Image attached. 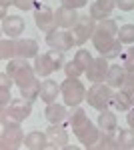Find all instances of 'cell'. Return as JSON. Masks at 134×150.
I'll list each match as a JSON object with an SVG mask.
<instances>
[{
	"label": "cell",
	"mask_w": 134,
	"mask_h": 150,
	"mask_svg": "<svg viewBox=\"0 0 134 150\" xmlns=\"http://www.w3.org/2000/svg\"><path fill=\"white\" fill-rule=\"evenodd\" d=\"M116 40H118V22L116 20L106 18V20H100L96 24V30H94V36H92V44L100 54H104Z\"/></svg>",
	"instance_id": "obj_1"
},
{
	"label": "cell",
	"mask_w": 134,
	"mask_h": 150,
	"mask_svg": "<svg viewBox=\"0 0 134 150\" xmlns=\"http://www.w3.org/2000/svg\"><path fill=\"white\" fill-rule=\"evenodd\" d=\"M6 72L14 78V84L18 86V90H20V88H26L28 84H32V82L38 78L36 72H34L32 64H30L26 58H18V56L12 58V60H8Z\"/></svg>",
	"instance_id": "obj_2"
},
{
	"label": "cell",
	"mask_w": 134,
	"mask_h": 150,
	"mask_svg": "<svg viewBox=\"0 0 134 150\" xmlns=\"http://www.w3.org/2000/svg\"><path fill=\"white\" fill-rule=\"evenodd\" d=\"M32 114V100L28 98H12L6 108H0V122H22Z\"/></svg>",
	"instance_id": "obj_3"
},
{
	"label": "cell",
	"mask_w": 134,
	"mask_h": 150,
	"mask_svg": "<svg viewBox=\"0 0 134 150\" xmlns=\"http://www.w3.org/2000/svg\"><path fill=\"white\" fill-rule=\"evenodd\" d=\"M112 94H114V88L108 86L106 82H92L88 90H86V100H88V106H92L94 110H106L110 108V100Z\"/></svg>",
	"instance_id": "obj_4"
},
{
	"label": "cell",
	"mask_w": 134,
	"mask_h": 150,
	"mask_svg": "<svg viewBox=\"0 0 134 150\" xmlns=\"http://www.w3.org/2000/svg\"><path fill=\"white\" fill-rule=\"evenodd\" d=\"M60 96L66 106L74 108V106H80L82 100H86V86L78 80V78H70L66 76V80L60 84Z\"/></svg>",
	"instance_id": "obj_5"
},
{
	"label": "cell",
	"mask_w": 134,
	"mask_h": 150,
	"mask_svg": "<svg viewBox=\"0 0 134 150\" xmlns=\"http://www.w3.org/2000/svg\"><path fill=\"white\" fill-rule=\"evenodd\" d=\"M22 122H2L0 132V146L2 150H16L24 146V130L20 126Z\"/></svg>",
	"instance_id": "obj_6"
},
{
	"label": "cell",
	"mask_w": 134,
	"mask_h": 150,
	"mask_svg": "<svg viewBox=\"0 0 134 150\" xmlns=\"http://www.w3.org/2000/svg\"><path fill=\"white\" fill-rule=\"evenodd\" d=\"M96 20L90 16V14H80L78 22L74 24L70 30H72V36H74V42L76 46H82L88 42V38L94 36V30H96Z\"/></svg>",
	"instance_id": "obj_7"
},
{
	"label": "cell",
	"mask_w": 134,
	"mask_h": 150,
	"mask_svg": "<svg viewBox=\"0 0 134 150\" xmlns=\"http://www.w3.org/2000/svg\"><path fill=\"white\" fill-rule=\"evenodd\" d=\"M34 24L40 32H52L58 28V20H56V12L50 8V6H44V4H38L36 10H34Z\"/></svg>",
	"instance_id": "obj_8"
},
{
	"label": "cell",
	"mask_w": 134,
	"mask_h": 150,
	"mask_svg": "<svg viewBox=\"0 0 134 150\" xmlns=\"http://www.w3.org/2000/svg\"><path fill=\"white\" fill-rule=\"evenodd\" d=\"M46 44L50 48H58V50H72L76 46L74 42V36H72V30H64V28H56L52 32L46 34Z\"/></svg>",
	"instance_id": "obj_9"
},
{
	"label": "cell",
	"mask_w": 134,
	"mask_h": 150,
	"mask_svg": "<svg viewBox=\"0 0 134 150\" xmlns=\"http://www.w3.org/2000/svg\"><path fill=\"white\" fill-rule=\"evenodd\" d=\"M74 136L78 138V142L84 148L92 150V146L100 138V128H98V124H92V120H88L86 124H82L80 128L74 130Z\"/></svg>",
	"instance_id": "obj_10"
},
{
	"label": "cell",
	"mask_w": 134,
	"mask_h": 150,
	"mask_svg": "<svg viewBox=\"0 0 134 150\" xmlns=\"http://www.w3.org/2000/svg\"><path fill=\"white\" fill-rule=\"evenodd\" d=\"M44 132L48 138V148H64L68 144V130L64 124H50Z\"/></svg>",
	"instance_id": "obj_11"
},
{
	"label": "cell",
	"mask_w": 134,
	"mask_h": 150,
	"mask_svg": "<svg viewBox=\"0 0 134 150\" xmlns=\"http://www.w3.org/2000/svg\"><path fill=\"white\" fill-rule=\"evenodd\" d=\"M108 68H110V64H108V58H94L92 60V64L88 66L86 70V78L90 82H104L106 80V74H108Z\"/></svg>",
	"instance_id": "obj_12"
},
{
	"label": "cell",
	"mask_w": 134,
	"mask_h": 150,
	"mask_svg": "<svg viewBox=\"0 0 134 150\" xmlns=\"http://www.w3.org/2000/svg\"><path fill=\"white\" fill-rule=\"evenodd\" d=\"M116 8V0H94L92 4H90V16L96 20V22H100V20H106V18H110L112 10Z\"/></svg>",
	"instance_id": "obj_13"
},
{
	"label": "cell",
	"mask_w": 134,
	"mask_h": 150,
	"mask_svg": "<svg viewBox=\"0 0 134 150\" xmlns=\"http://www.w3.org/2000/svg\"><path fill=\"white\" fill-rule=\"evenodd\" d=\"M24 30H26V22H24L22 16H10L8 14L2 20V32L8 38H20Z\"/></svg>",
	"instance_id": "obj_14"
},
{
	"label": "cell",
	"mask_w": 134,
	"mask_h": 150,
	"mask_svg": "<svg viewBox=\"0 0 134 150\" xmlns=\"http://www.w3.org/2000/svg\"><path fill=\"white\" fill-rule=\"evenodd\" d=\"M132 106H134V96L128 92V90H124V88H118L116 92L112 94L110 108L114 110V112H128Z\"/></svg>",
	"instance_id": "obj_15"
},
{
	"label": "cell",
	"mask_w": 134,
	"mask_h": 150,
	"mask_svg": "<svg viewBox=\"0 0 134 150\" xmlns=\"http://www.w3.org/2000/svg\"><path fill=\"white\" fill-rule=\"evenodd\" d=\"M44 118L50 122V124H64L68 118V110H66V104H60V102H50L46 104L44 108Z\"/></svg>",
	"instance_id": "obj_16"
},
{
	"label": "cell",
	"mask_w": 134,
	"mask_h": 150,
	"mask_svg": "<svg viewBox=\"0 0 134 150\" xmlns=\"http://www.w3.org/2000/svg\"><path fill=\"white\" fill-rule=\"evenodd\" d=\"M38 42L34 40V38H18L16 40V56L18 58H26V60H30V58H36L40 52H38Z\"/></svg>",
	"instance_id": "obj_17"
},
{
	"label": "cell",
	"mask_w": 134,
	"mask_h": 150,
	"mask_svg": "<svg viewBox=\"0 0 134 150\" xmlns=\"http://www.w3.org/2000/svg\"><path fill=\"white\" fill-rule=\"evenodd\" d=\"M32 66H34V72H36L38 78H50L52 72H56L54 62L50 60V56H48L46 52H44V54H38V56L34 58Z\"/></svg>",
	"instance_id": "obj_18"
},
{
	"label": "cell",
	"mask_w": 134,
	"mask_h": 150,
	"mask_svg": "<svg viewBox=\"0 0 134 150\" xmlns=\"http://www.w3.org/2000/svg\"><path fill=\"white\" fill-rule=\"evenodd\" d=\"M80 14L74 8H68V6H60L58 10H56V20H58V28H64V30H70L74 24L78 22Z\"/></svg>",
	"instance_id": "obj_19"
},
{
	"label": "cell",
	"mask_w": 134,
	"mask_h": 150,
	"mask_svg": "<svg viewBox=\"0 0 134 150\" xmlns=\"http://www.w3.org/2000/svg\"><path fill=\"white\" fill-rule=\"evenodd\" d=\"M96 124L100 128V132H118V118H116V112L112 108L100 110Z\"/></svg>",
	"instance_id": "obj_20"
},
{
	"label": "cell",
	"mask_w": 134,
	"mask_h": 150,
	"mask_svg": "<svg viewBox=\"0 0 134 150\" xmlns=\"http://www.w3.org/2000/svg\"><path fill=\"white\" fill-rule=\"evenodd\" d=\"M24 148L30 150H44L48 148V138H46V132L40 130H32L24 136Z\"/></svg>",
	"instance_id": "obj_21"
},
{
	"label": "cell",
	"mask_w": 134,
	"mask_h": 150,
	"mask_svg": "<svg viewBox=\"0 0 134 150\" xmlns=\"http://www.w3.org/2000/svg\"><path fill=\"white\" fill-rule=\"evenodd\" d=\"M60 96V84L52 78L42 80V88H40V100H44L46 104L56 102V98Z\"/></svg>",
	"instance_id": "obj_22"
},
{
	"label": "cell",
	"mask_w": 134,
	"mask_h": 150,
	"mask_svg": "<svg viewBox=\"0 0 134 150\" xmlns=\"http://www.w3.org/2000/svg\"><path fill=\"white\" fill-rule=\"evenodd\" d=\"M124 78H126V70L122 64H110L108 74H106V84L112 86L114 90H118V88H122Z\"/></svg>",
	"instance_id": "obj_23"
},
{
	"label": "cell",
	"mask_w": 134,
	"mask_h": 150,
	"mask_svg": "<svg viewBox=\"0 0 134 150\" xmlns=\"http://www.w3.org/2000/svg\"><path fill=\"white\" fill-rule=\"evenodd\" d=\"M92 150H120L118 132H100V138L92 146Z\"/></svg>",
	"instance_id": "obj_24"
},
{
	"label": "cell",
	"mask_w": 134,
	"mask_h": 150,
	"mask_svg": "<svg viewBox=\"0 0 134 150\" xmlns=\"http://www.w3.org/2000/svg\"><path fill=\"white\" fill-rule=\"evenodd\" d=\"M90 118L86 114V110L84 108H80V106H74L70 112H68V118H66V128H72V132L80 128L82 124H86Z\"/></svg>",
	"instance_id": "obj_25"
},
{
	"label": "cell",
	"mask_w": 134,
	"mask_h": 150,
	"mask_svg": "<svg viewBox=\"0 0 134 150\" xmlns=\"http://www.w3.org/2000/svg\"><path fill=\"white\" fill-rule=\"evenodd\" d=\"M0 58L2 60H12V58H16V38H2V42H0Z\"/></svg>",
	"instance_id": "obj_26"
},
{
	"label": "cell",
	"mask_w": 134,
	"mask_h": 150,
	"mask_svg": "<svg viewBox=\"0 0 134 150\" xmlns=\"http://www.w3.org/2000/svg\"><path fill=\"white\" fill-rule=\"evenodd\" d=\"M118 144H120V150H132L134 148V130L132 128L118 130Z\"/></svg>",
	"instance_id": "obj_27"
},
{
	"label": "cell",
	"mask_w": 134,
	"mask_h": 150,
	"mask_svg": "<svg viewBox=\"0 0 134 150\" xmlns=\"http://www.w3.org/2000/svg\"><path fill=\"white\" fill-rule=\"evenodd\" d=\"M40 88H42V82L36 80L32 82V84H28L26 88H20V96H24V98H28V100H36V98H40Z\"/></svg>",
	"instance_id": "obj_28"
},
{
	"label": "cell",
	"mask_w": 134,
	"mask_h": 150,
	"mask_svg": "<svg viewBox=\"0 0 134 150\" xmlns=\"http://www.w3.org/2000/svg\"><path fill=\"white\" fill-rule=\"evenodd\" d=\"M120 64L124 66L126 72H134V44H130L128 48H124L120 54Z\"/></svg>",
	"instance_id": "obj_29"
},
{
	"label": "cell",
	"mask_w": 134,
	"mask_h": 150,
	"mask_svg": "<svg viewBox=\"0 0 134 150\" xmlns=\"http://www.w3.org/2000/svg\"><path fill=\"white\" fill-rule=\"evenodd\" d=\"M118 40L126 46L134 44V24H124L118 28Z\"/></svg>",
	"instance_id": "obj_30"
},
{
	"label": "cell",
	"mask_w": 134,
	"mask_h": 150,
	"mask_svg": "<svg viewBox=\"0 0 134 150\" xmlns=\"http://www.w3.org/2000/svg\"><path fill=\"white\" fill-rule=\"evenodd\" d=\"M64 72H66V76H70V78H80L82 74H86V70L82 68L74 58H72V60H66V64H64Z\"/></svg>",
	"instance_id": "obj_31"
},
{
	"label": "cell",
	"mask_w": 134,
	"mask_h": 150,
	"mask_svg": "<svg viewBox=\"0 0 134 150\" xmlns=\"http://www.w3.org/2000/svg\"><path fill=\"white\" fill-rule=\"evenodd\" d=\"M46 54L50 56V60L54 62L56 70L64 68V64H66V56H64V50H58V48H48L46 50Z\"/></svg>",
	"instance_id": "obj_32"
},
{
	"label": "cell",
	"mask_w": 134,
	"mask_h": 150,
	"mask_svg": "<svg viewBox=\"0 0 134 150\" xmlns=\"http://www.w3.org/2000/svg\"><path fill=\"white\" fill-rule=\"evenodd\" d=\"M74 60H76L84 70H88V66L92 64V60H94V58H92V54H90L86 48H78V50H76V54H74Z\"/></svg>",
	"instance_id": "obj_33"
},
{
	"label": "cell",
	"mask_w": 134,
	"mask_h": 150,
	"mask_svg": "<svg viewBox=\"0 0 134 150\" xmlns=\"http://www.w3.org/2000/svg\"><path fill=\"white\" fill-rule=\"evenodd\" d=\"M122 46H124L122 42H120V40H116V42H114V44H112V46L108 48V50H106V52H104L102 56H104V58H108V60H114V58H120V54H122V50H124Z\"/></svg>",
	"instance_id": "obj_34"
},
{
	"label": "cell",
	"mask_w": 134,
	"mask_h": 150,
	"mask_svg": "<svg viewBox=\"0 0 134 150\" xmlns=\"http://www.w3.org/2000/svg\"><path fill=\"white\" fill-rule=\"evenodd\" d=\"M12 4H14L18 10L30 12V10H36V6H38V0H12Z\"/></svg>",
	"instance_id": "obj_35"
},
{
	"label": "cell",
	"mask_w": 134,
	"mask_h": 150,
	"mask_svg": "<svg viewBox=\"0 0 134 150\" xmlns=\"http://www.w3.org/2000/svg\"><path fill=\"white\" fill-rule=\"evenodd\" d=\"M12 86H14V78L4 70V72L0 74V88H8V90H12Z\"/></svg>",
	"instance_id": "obj_36"
},
{
	"label": "cell",
	"mask_w": 134,
	"mask_h": 150,
	"mask_svg": "<svg viewBox=\"0 0 134 150\" xmlns=\"http://www.w3.org/2000/svg\"><path fill=\"white\" fill-rule=\"evenodd\" d=\"M12 102V94L8 88H0V108H6Z\"/></svg>",
	"instance_id": "obj_37"
},
{
	"label": "cell",
	"mask_w": 134,
	"mask_h": 150,
	"mask_svg": "<svg viewBox=\"0 0 134 150\" xmlns=\"http://www.w3.org/2000/svg\"><path fill=\"white\" fill-rule=\"evenodd\" d=\"M62 4H64V6H68V8L78 10V8H84V6L88 4V0H62Z\"/></svg>",
	"instance_id": "obj_38"
},
{
	"label": "cell",
	"mask_w": 134,
	"mask_h": 150,
	"mask_svg": "<svg viewBox=\"0 0 134 150\" xmlns=\"http://www.w3.org/2000/svg\"><path fill=\"white\" fill-rule=\"evenodd\" d=\"M116 6L122 12H130L134 10V0H116Z\"/></svg>",
	"instance_id": "obj_39"
},
{
	"label": "cell",
	"mask_w": 134,
	"mask_h": 150,
	"mask_svg": "<svg viewBox=\"0 0 134 150\" xmlns=\"http://www.w3.org/2000/svg\"><path fill=\"white\" fill-rule=\"evenodd\" d=\"M126 122H128V126L134 130V106L128 110V114H126Z\"/></svg>",
	"instance_id": "obj_40"
},
{
	"label": "cell",
	"mask_w": 134,
	"mask_h": 150,
	"mask_svg": "<svg viewBox=\"0 0 134 150\" xmlns=\"http://www.w3.org/2000/svg\"><path fill=\"white\" fill-rule=\"evenodd\" d=\"M12 4V0H0V8H8Z\"/></svg>",
	"instance_id": "obj_41"
},
{
	"label": "cell",
	"mask_w": 134,
	"mask_h": 150,
	"mask_svg": "<svg viewBox=\"0 0 134 150\" xmlns=\"http://www.w3.org/2000/svg\"><path fill=\"white\" fill-rule=\"evenodd\" d=\"M130 94H132V96H134V90H132V92H130Z\"/></svg>",
	"instance_id": "obj_42"
}]
</instances>
